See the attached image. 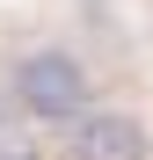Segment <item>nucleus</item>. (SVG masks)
Listing matches in <instances>:
<instances>
[{
  "label": "nucleus",
  "mask_w": 153,
  "mask_h": 160,
  "mask_svg": "<svg viewBox=\"0 0 153 160\" xmlns=\"http://www.w3.org/2000/svg\"><path fill=\"white\" fill-rule=\"evenodd\" d=\"M8 102L37 124H73V117H88V66L73 51H29L8 80Z\"/></svg>",
  "instance_id": "f257e3e1"
},
{
  "label": "nucleus",
  "mask_w": 153,
  "mask_h": 160,
  "mask_svg": "<svg viewBox=\"0 0 153 160\" xmlns=\"http://www.w3.org/2000/svg\"><path fill=\"white\" fill-rule=\"evenodd\" d=\"M66 160H146V124L131 109H88L66 124Z\"/></svg>",
  "instance_id": "f03ea898"
},
{
  "label": "nucleus",
  "mask_w": 153,
  "mask_h": 160,
  "mask_svg": "<svg viewBox=\"0 0 153 160\" xmlns=\"http://www.w3.org/2000/svg\"><path fill=\"white\" fill-rule=\"evenodd\" d=\"M0 160H37V153H22V146H0Z\"/></svg>",
  "instance_id": "7ed1b4c3"
}]
</instances>
